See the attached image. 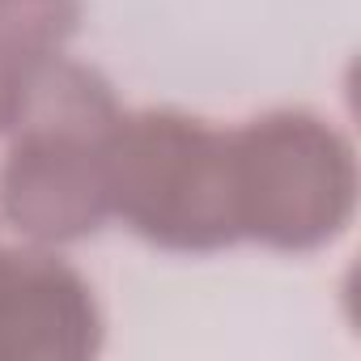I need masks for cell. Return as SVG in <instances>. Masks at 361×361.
<instances>
[{
  "mask_svg": "<svg viewBox=\"0 0 361 361\" xmlns=\"http://www.w3.org/2000/svg\"><path fill=\"white\" fill-rule=\"evenodd\" d=\"M9 111H13V90L0 81V132L9 128Z\"/></svg>",
  "mask_w": 361,
  "mask_h": 361,
  "instance_id": "8992f818",
  "label": "cell"
},
{
  "mask_svg": "<svg viewBox=\"0 0 361 361\" xmlns=\"http://www.w3.org/2000/svg\"><path fill=\"white\" fill-rule=\"evenodd\" d=\"M81 26V0H0V81L9 90L64 51Z\"/></svg>",
  "mask_w": 361,
  "mask_h": 361,
  "instance_id": "5b68a950",
  "label": "cell"
},
{
  "mask_svg": "<svg viewBox=\"0 0 361 361\" xmlns=\"http://www.w3.org/2000/svg\"><path fill=\"white\" fill-rule=\"evenodd\" d=\"M90 281L43 247H0V361H85L102 348Z\"/></svg>",
  "mask_w": 361,
  "mask_h": 361,
  "instance_id": "277c9868",
  "label": "cell"
},
{
  "mask_svg": "<svg viewBox=\"0 0 361 361\" xmlns=\"http://www.w3.org/2000/svg\"><path fill=\"white\" fill-rule=\"evenodd\" d=\"M123 106L111 81L64 51L13 85L0 213L35 247L90 238L111 217L106 153Z\"/></svg>",
  "mask_w": 361,
  "mask_h": 361,
  "instance_id": "6da1fadb",
  "label": "cell"
},
{
  "mask_svg": "<svg viewBox=\"0 0 361 361\" xmlns=\"http://www.w3.org/2000/svg\"><path fill=\"white\" fill-rule=\"evenodd\" d=\"M111 217L174 255L238 243L230 132L183 111H123L106 153Z\"/></svg>",
  "mask_w": 361,
  "mask_h": 361,
  "instance_id": "7a4b0ae2",
  "label": "cell"
},
{
  "mask_svg": "<svg viewBox=\"0 0 361 361\" xmlns=\"http://www.w3.org/2000/svg\"><path fill=\"white\" fill-rule=\"evenodd\" d=\"M230 170L238 243L306 255L353 221V145L314 111H268L230 128Z\"/></svg>",
  "mask_w": 361,
  "mask_h": 361,
  "instance_id": "3957f363",
  "label": "cell"
}]
</instances>
